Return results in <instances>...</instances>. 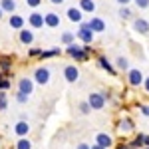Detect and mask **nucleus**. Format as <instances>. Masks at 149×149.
<instances>
[{"instance_id":"26","label":"nucleus","mask_w":149,"mask_h":149,"mask_svg":"<svg viewBox=\"0 0 149 149\" xmlns=\"http://www.w3.org/2000/svg\"><path fill=\"white\" fill-rule=\"evenodd\" d=\"M12 68V62H10V58H0V70H10Z\"/></svg>"},{"instance_id":"16","label":"nucleus","mask_w":149,"mask_h":149,"mask_svg":"<svg viewBox=\"0 0 149 149\" xmlns=\"http://www.w3.org/2000/svg\"><path fill=\"white\" fill-rule=\"evenodd\" d=\"M80 10L86 14H92V12H95V2L93 0H80Z\"/></svg>"},{"instance_id":"18","label":"nucleus","mask_w":149,"mask_h":149,"mask_svg":"<svg viewBox=\"0 0 149 149\" xmlns=\"http://www.w3.org/2000/svg\"><path fill=\"white\" fill-rule=\"evenodd\" d=\"M97 64H100V66H102L105 72H109L111 76H115V68L109 64V62H107V58H105V56H100V58H97Z\"/></svg>"},{"instance_id":"37","label":"nucleus","mask_w":149,"mask_h":149,"mask_svg":"<svg viewBox=\"0 0 149 149\" xmlns=\"http://www.w3.org/2000/svg\"><path fill=\"white\" fill-rule=\"evenodd\" d=\"M117 2H119V4H121V6H127V4H129V2H131V0H117Z\"/></svg>"},{"instance_id":"7","label":"nucleus","mask_w":149,"mask_h":149,"mask_svg":"<svg viewBox=\"0 0 149 149\" xmlns=\"http://www.w3.org/2000/svg\"><path fill=\"white\" fill-rule=\"evenodd\" d=\"M32 90H34V84H32V80L30 78H20V81H18V92L26 93V95H30L32 93Z\"/></svg>"},{"instance_id":"24","label":"nucleus","mask_w":149,"mask_h":149,"mask_svg":"<svg viewBox=\"0 0 149 149\" xmlns=\"http://www.w3.org/2000/svg\"><path fill=\"white\" fill-rule=\"evenodd\" d=\"M16 149H32V143H30L26 137H20L18 141H16Z\"/></svg>"},{"instance_id":"39","label":"nucleus","mask_w":149,"mask_h":149,"mask_svg":"<svg viewBox=\"0 0 149 149\" xmlns=\"http://www.w3.org/2000/svg\"><path fill=\"white\" fill-rule=\"evenodd\" d=\"M50 2H52V4H62L64 0H50Z\"/></svg>"},{"instance_id":"28","label":"nucleus","mask_w":149,"mask_h":149,"mask_svg":"<svg viewBox=\"0 0 149 149\" xmlns=\"http://www.w3.org/2000/svg\"><path fill=\"white\" fill-rule=\"evenodd\" d=\"M6 105H8L6 93H4V92H0V111H2V109H6Z\"/></svg>"},{"instance_id":"5","label":"nucleus","mask_w":149,"mask_h":149,"mask_svg":"<svg viewBox=\"0 0 149 149\" xmlns=\"http://www.w3.org/2000/svg\"><path fill=\"white\" fill-rule=\"evenodd\" d=\"M88 24H90V30H92L93 34H102V32H105V22H103L100 16H92Z\"/></svg>"},{"instance_id":"36","label":"nucleus","mask_w":149,"mask_h":149,"mask_svg":"<svg viewBox=\"0 0 149 149\" xmlns=\"http://www.w3.org/2000/svg\"><path fill=\"white\" fill-rule=\"evenodd\" d=\"M78 149H92V145H88V143H80Z\"/></svg>"},{"instance_id":"22","label":"nucleus","mask_w":149,"mask_h":149,"mask_svg":"<svg viewBox=\"0 0 149 149\" xmlns=\"http://www.w3.org/2000/svg\"><path fill=\"white\" fill-rule=\"evenodd\" d=\"M115 66H117V70H123V72H129V62H127V58H123V56H119L117 60H115Z\"/></svg>"},{"instance_id":"32","label":"nucleus","mask_w":149,"mask_h":149,"mask_svg":"<svg viewBox=\"0 0 149 149\" xmlns=\"http://www.w3.org/2000/svg\"><path fill=\"white\" fill-rule=\"evenodd\" d=\"M16 100H18L20 103H24V102H28V95H26V93H22V92H18V95H16Z\"/></svg>"},{"instance_id":"33","label":"nucleus","mask_w":149,"mask_h":149,"mask_svg":"<svg viewBox=\"0 0 149 149\" xmlns=\"http://www.w3.org/2000/svg\"><path fill=\"white\" fill-rule=\"evenodd\" d=\"M40 2H42V0H26V4H28V6H32V8H36Z\"/></svg>"},{"instance_id":"13","label":"nucleus","mask_w":149,"mask_h":149,"mask_svg":"<svg viewBox=\"0 0 149 149\" xmlns=\"http://www.w3.org/2000/svg\"><path fill=\"white\" fill-rule=\"evenodd\" d=\"M28 22H30L32 28H42V26H44V14L32 12V14H30V18H28Z\"/></svg>"},{"instance_id":"19","label":"nucleus","mask_w":149,"mask_h":149,"mask_svg":"<svg viewBox=\"0 0 149 149\" xmlns=\"http://www.w3.org/2000/svg\"><path fill=\"white\" fill-rule=\"evenodd\" d=\"M20 42L26 44V46H30V44L34 42V34H32L30 30H20Z\"/></svg>"},{"instance_id":"29","label":"nucleus","mask_w":149,"mask_h":149,"mask_svg":"<svg viewBox=\"0 0 149 149\" xmlns=\"http://www.w3.org/2000/svg\"><path fill=\"white\" fill-rule=\"evenodd\" d=\"M80 111H81V113H90V111H92L90 103H88V102H81L80 103Z\"/></svg>"},{"instance_id":"9","label":"nucleus","mask_w":149,"mask_h":149,"mask_svg":"<svg viewBox=\"0 0 149 149\" xmlns=\"http://www.w3.org/2000/svg\"><path fill=\"white\" fill-rule=\"evenodd\" d=\"M64 78H66L68 81H78L80 70L76 68V66H66V68H64Z\"/></svg>"},{"instance_id":"15","label":"nucleus","mask_w":149,"mask_h":149,"mask_svg":"<svg viewBox=\"0 0 149 149\" xmlns=\"http://www.w3.org/2000/svg\"><path fill=\"white\" fill-rule=\"evenodd\" d=\"M129 147L131 149H143L145 147V133H137V135L133 137V141L129 143Z\"/></svg>"},{"instance_id":"20","label":"nucleus","mask_w":149,"mask_h":149,"mask_svg":"<svg viewBox=\"0 0 149 149\" xmlns=\"http://www.w3.org/2000/svg\"><path fill=\"white\" fill-rule=\"evenodd\" d=\"M10 26H12V28H16V30H22V28H24V18H22V16H18V14L10 16Z\"/></svg>"},{"instance_id":"23","label":"nucleus","mask_w":149,"mask_h":149,"mask_svg":"<svg viewBox=\"0 0 149 149\" xmlns=\"http://www.w3.org/2000/svg\"><path fill=\"white\" fill-rule=\"evenodd\" d=\"M74 40H76V34H72V32H64V34H62V42H64L66 46H72V44H76Z\"/></svg>"},{"instance_id":"35","label":"nucleus","mask_w":149,"mask_h":149,"mask_svg":"<svg viewBox=\"0 0 149 149\" xmlns=\"http://www.w3.org/2000/svg\"><path fill=\"white\" fill-rule=\"evenodd\" d=\"M141 113L145 117H149V105H141Z\"/></svg>"},{"instance_id":"4","label":"nucleus","mask_w":149,"mask_h":149,"mask_svg":"<svg viewBox=\"0 0 149 149\" xmlns=\"http://www.w3.org/2000/svg\"><path fill=\"white\" fill-rule=\"evenodd\" d=\"M68 54L76 62H88V52L84 50V46H76V44H72V46H68Z\"/></svg>"},{"instance_id":"21","label":"nucleus","mask_w":149,"mask_h":149,"mask_svg":"<svg viewBox=\"0 0 149 149\" xmlns=\"http://www.w3.org/2000/svg\"><path fill=\"white\" fill-rule=\"evenodd\" d=\"M0 8H2L4 12H14L16 2H14V0H2V2H0Z\"/></svg>"},{"instance_id":"8","label":"nucleus","mask_w":149,"mask_h":149,"mask_svg":"<svg viewBox=\"0 0 149 149\" xmlns=\"http://www.w3.org/2000/svg\"><path fill=\"white\" fill-rule=\"evenodd\" d=\"M133 30L139 34H149V22L145 18H135L133 20Z\"/></svg>"},{"instance_id":"11","label":"nucleus","mask_w":149,"mask_h":149,"mask_svg":"<svg viewBox=\"0 0 149 149\" xmlns=\"http://www.w3.org/2000/svg\"><path fill=\"white\" fill-rule=\"evenodd\" d=\"M34 78H36L38 84H48V81H50V70L48 68H38L36 74H34Z\"/></svg>"},{"instance_id":"43","label":"nucleus","mask_w":149,"mask_h":149,"mask_svg":"<svg viewBox=\"0 0 149 149\" xmlns=\"http://www.w3.org/2000/svg\"><path fill=\"white\" fill-rule=\"evenodd\" d=\"M143 149H149V147H143Z\"/></svg>"},{"instance_id":"14","label":"nucleus","mask_w":149,"mask_h":149,"mask_svg":"<svg viewBox=\"0 0 149 149\" xmlns=\"http://www.w3.org/2000/svg\"><path fill=\"white\" fill-rule=\"evenodd\" d=\"M117 129H119V133H129V131H133L135 129V125H133V121L129 119V117H125V119H121L119 121V125H117Z\"/></svg>"},{"instance_id":"42","label":"nucleus","mask_w":149,"mask_h":149,"mask_svg":"<svg viewBox=\"0 0 149 149\" xmlns=\"http://www.w3.org/2000/svg\"><path fill=\"white\" fill-rule=\"evenodd\" d=\"M2 14H4V10H2V8H0V18H2Z\"/></svg>"},{"instance_id":"3","label":"nucleus","mask_w":149,"mask_h":149,"mask_svg":"<svg viewBox=\"0 0 149 149\" xmlns=\"http://www.w3.org/2000/svg\"><path fill=\"white\" fill-rule=\"evenodd\" d=\"M127 81H129V86L137 88V86H141V84L145 81V76H143V72L139 68H133V70L127 72Z\"/></svg>"},{"instance_id":"40","label":"nucleus","mask_w":149,"mask_h":149,"mask_svg":"<svg viewBox=\"0 0 149 149\" xmlns=\"http://www.w3.org/2000/svg\"><path fill=\"white\" fill-rule=\"evenodd\" d=\"M145 147H149V135H145Z\"/></svg>"},{"instance_id":"10","label":"nucleus","mask_w":149,"mask_h":149,"mask_svg":"<svg viewBox=\"0 0 149 149\" xmlns=\"http://www.w3.org/2000/svg\"><path fill=\"white\" fill-rule=\"evenodd\" d=\"M44 24L48 28H58L60 26V16L56 12H48V14H44Z\"/></svg>"},{"instance_id":"38","label":"nucleus","mask_w":149,"mask_h":149,"mask_svg":"<svg viewBox=\"0 0 149 149\" xmlns=\"http://www.w3.org/2000/svg\"><path fill=\"white\" fill-rule=\"evenodd\" d=\"M143 86H145V90H147V93H149V78H145V81H143Z\"/></svg>"},{"instance_id":"30","label":"nucleus","mask_w":149,"mask_h":149,"mask_svg":"<svg viewBox=\"0 0 149 149\" xmlns=\"http://www.w3.org/2000/svg\"><path fill=\"white\" fill-rule=\"evenodd\" d=\"M133 2H135V6H137V8H141V10L149 6V0H133Z\"/></svg>"},{"instance_id":"1","label":"nucleus","mask_w":149,"mask_h":149,"mask_svg":"<svg viewBox=\"0 0 149 149\" xmlns=\"http://www.w3.org/2000/svg\"><path fill=\"white\" fill-rule=\"evenodd\" d=\"M76 36L80 38V40L84 42V44H86V46L93 42V32L90 30V24H88V22H81V24H80V30L76 32Z\"/></svg>"},{"instance_id":"31","label":"nucleus","mask_w":149,"mask_h":149,"mask_svg":"<svg viewBox=\"0 0 149 149\" xmlns=\"http://www.w3.org/2000/svg\"><path fill=\"white\" fill-rule=\"evenodd\" d=\"M8 88H10V80H2V76H0V92L8 90Z\"/></svg>"},{"instance_id":"2","label":"nucleus","mask_w":149,"mask_h":149,"mask_svg":"<svg viewBox=\"0 0 149 149\" xmlns=\"http://www.w3.org/2000/svg\"><path fill=\"white\" fill-rule=\"evenodd\" d=\"M88 103H90V107H92V109H103V107H105V95H103V92L90 93Z\"/></svg>"},{"instance_id":"17","label":"nucleus","mask_w":149,"mask_h":149,"mask_svg":"<svg viewBox=\"0 0 149 149\" xmlns=\"http://www.w3.org/2000/svg\"><path fill=\"white\" fill-rule=\"evenodd\" d=\"M14 131H16V135H18V137H24V135H28L30 125H28L26 121H18V123H16V127H14Z\"/></svg>"},{"instance_id":"34","label":"nucleus","mask_w":149,"mask_h":149,"mask_svg":"<svg viewBox=\"0 0 149 149\" xmlns=\"http://www.w3.org/2000/svg\"><path fill=\"white\" fill-rule=\"evenodd\" d=\"M30 56H42V50H38V48H32V50H30Z\"/></svg>"},{"instance_id":"6","label":"nucleus","mask_w":149,"mask_h":149,"mask_svg":"<svg viewBox=\"0 0 149 149\" xmlns=\"http://www.w3.org/2000/svg\"><path fill=\"white\" fill-rule=\"evenodd\" d=\"M95 145H100V147H103V149H109L113 145V139H111L109 133H97V135H95Z\"/></svg>"},{"instance_id":"25","label":"nucleus","mask_w":149,"mask_h":149,"mask_svg":"<svg viewBox=\"0 0 149 149\" xmlns=\"http://www.w3.org/2000/svg\"><path fill=\"white\" fill-rule=\"evenodd\" d=\"M58 54H62V50L60 48H54V50H42V58H52V56H58Z\"/></svg>"},{"instance_id":"27","label":"nucleus","mask_w":149,"mask_h":149,"mask_svg":"<svg viewBox=\"0 0 149 149\" xmlns=\"http://www.w3.org/2000/svg\"><path fill=\"white\" fill-rule=\"evenodd\" d=\"M119 18H123V20L131 18V10H129L127 6H121V8H119Z\"/></svg>"},{"instance_id":"41","label":"nucleus","mask_w":149,"mask_h":149,"mask_svg":"<svg viewBox=\"0 0 149 149\" xmlns=\"http://www.w3.org/2000/svg\"><path fill=\"white\" fill-rule=\"evenodd\" d=\"M92 149H103V147H100V145H95V143H93V145H92Z\"/></svg>"},{"instance_id":"44","label":"nucleus","mask_w":149,"mask_h":149,"mask_svg":"<svg viewBox=\"0 0 149 149\" xmlns=\"http://www.w3.org/2000/svg\"><path fill=\"white\" fill-rule=\"evenodd\" d=\"M129 149H131V147H129Z\"/></svg>"},{"instance_id":"12","label":"nucleus","mask_w":149,"mask_h":149,"mask_svg":"<svg viewBox=\"0 0 149 149\" xmlns=\"http://www.w3.org/2000/svg\"><path fill=\"white\" fill-rule=\"evenodd\" d=\"M68 20H72V22H80L81 24V18H84V12L80 10V8H76V6H72V8H68Z\"/></svg>"}]
</instances>
